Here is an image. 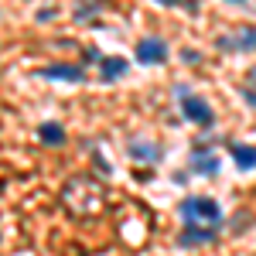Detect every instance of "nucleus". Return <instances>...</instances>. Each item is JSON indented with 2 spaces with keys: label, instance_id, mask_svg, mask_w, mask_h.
Segmentation results:
<instances>
[{
  "label": "nucleus",
  "instance_id": "nucleus-3",
  "mask_svg": "<svg viewBox=\"0 0 256 256\" xmlns=\"http://www.w3.org/2000/svg\"><path fill=\"white\" fill-rule=\"evenodd\" d=\"M178 99H181V113H184V120H188V123H195V126H212V123H216L212 106H208L202 96L188 92L184 86H178Z\"/></svg>",
  "mask_w": 256,
  "mask_h": 256
},
{
  "label": "nucleus",
  "instance_id": "nucleus-6",
  "mask_svg": "<svg viewBox=\"0 0 256 256\" xmlns=\"http://www.w3.org/2000/svg\"><path fill=\"white\" fill-rule=\"evenodd\" d=\"M134 55H137L140 65H160V62H168V41H160V38H140Z\"/></svg>",
  "mask_w": 256,
  "mask_h": 256
},
{
  "label": "nucleus",
  "instance_id": "nucleus-14",
  "mask_svg": "<svg viewBox=\"0 0 256 256\" xmlns=\"http://www.w3.org/2000/svg\"><path fill=\"white\" fill-rule=\"evenodd\" d=\"M181 58L188 62V65H192V62L198 65V62H202V52H192V48H184V52H181Z\"/></svg>",
  "mask_w": 256,
  "mask_h": 256
},
{
  "label": "nucleus",
  "instance_id": "nucleus-4",
  "mask_svg": "<svg viewBox=\"0 0 256 256\" xmlns=\"http://www.w3.org/2000/svg\"><path fill=\"white\" fill-rule=\"evenodd\" d=\"M216 48L218 52H256V24H242L229 34H218Z\"/></svg>",
  "mask_w": 256,
  "mask_h": 256
},
{
  "label": "nucleus",
  "instance_id": "nucleus-9",
  "mask_svg": "<svg viewBox=\"0 0 256 256\" xmlns=\"http://www.w3.org/2000/svg\"><path fill=\"white\" fill-rule=\"evenodd\" d=\"M126 58H120V55H113V58H99V79L102 82H113L120 79V76H126Z\"/></svg>",
  "mask_w": 256,
  "mask_h": 256
},
{
  "label": "nucleus",
  "instance_id": "nucleus-5",
  "mask_svg": "<svg viewBox=\"0 0 256 256\" xmlns=\"http://www.w3.org/2000/svg\"><path fill=\"white\" fill-rule=\"evenodd\" d=\"M218 239V226H202V222H184V229L178 232V246L192 250V246H205Z\"/></svg>",
  "mask_w": 256,
  "mask_h": 256
},
{
  "label": "nucleus",
  "instance_id": "nucleus-12",
  "mask_svg": "<svg viewBox=\"0 0 256 256\" xmlns=\"http://www.w3.org/2000/svg\"><path fill=\"white\" fill-rule=\"evenodd\" d=\"M232 150V160H236L239 171H253L256 168V147H246V144H229Z\"/></svg>",
  "mask_w": 256,
  "mask_h": 256
},
{
  "label": "nucleus",
  "instance_id": "nucleus-1",
  "mask_svg": "<svg viewBox=\"0 0 256 256\" xmlns=\"http://www.w3.org/2000/svg\"><path fill=\"white\" fill-rule=\"evenodd\" d=\"M62 205H65L72 216L92 218L106 208V184H102L96 174H89V171L72 174L62 184Z\"/></svg>",
  "mask_w": 256,
  "mask_h": 256
},
{
  "label": "nucleus",
  "instance_id": "nucleus-15",
  "mask_svg": "<svg viewBox=\"0 0 256 256\" xmlns=\"http://www.w3.org/2000/svg\"><path fill=\"white\" fill-rule=\"evenodd\" d=\"M158 4H164V7H178V4H184V0H158Z\"/></svg>",
  "mask_w": 256,
  "mask_h": 256
},
{
  "label": "nucleus",
  "instance_id": "nucleus-13",
  "mask_svg": "<svg viewBox=\"0 0 256 256\" xmlns=\"http://www.w3.org/2000/svg\"><path fill=\"white\" fill-rule=\"evenodd\" d=\"M242 99H246V102H250V106L256 110V86H253V82H246V89H242Z\"/></svg>",
  "mask_w": 256,
  "mask_h": 256
},
{
  "label": "nucleus",
  "instance_id": "nucleus-17",
  "mask_svg": "<svg viewBox=\"0 0 256 256\" xmlns=\"http://www.w3.org/2000/svg\"><path fill=\"white\" fill-rule=\"evenodd\" d=\"M222 4H246V0H222Z\"/></svg>",
  "mask_w": 256,
  "mask_h": 256
},
{
  "label": "nucleus",
  "instance_id": "nucleus-10",
  "mask_svg": "<svg viewBox=\"0 0 256 256\" xmlns=\"http://www.w3.org/2000/svg\"><path fill=\"white\" fill-rule=\"evenodd\" d=\"M38 140L44 147H62V144H65V130H62L58 123L44 120V123H38Z\"/></svg>",
  "mask_w": 256,
  "mask_h": 256
},
{
  "label": "nucleus",
  "instance_id": "nucleus-2",
  "mask_svg": "<svg viewBox=\"0 0 256 256\" xmlns=\"http://www.w3.org/2000/svg\"><path fill=\"white\" fill-rule=\"evenodd\" d=\"M181 218L184 222H202V226H222V208L208 195H192L181 202Z\"/></svg>",
  "mask_w": 256,
  "mask_h": 256
},
{
  "label": "nucleus",
  "instance_id": "nucleus-7",
  "mask_svg": "<svg viewBox=\"0 0 256 256\" xmlns=\"http://www.w3.org/2000/svg\"><path fill=\"white\" fill-rule=\"evenodd\" d=\"M188 164H192V171H195V174H202V178H216L218 174V158L208 150V147H195Z\"/></svg>",
  "mask_w": 256,
  "mask_h": 256
},
{
  "label": "nucleus",
  "instance_id": "nucleus-8",
  "mask_svg": "<svg viewBox=\"0 0 256 256\" xmlns=\"http://www.w3.org/2000/svg\"><path fill=\"white\" fill-rule=\"evenodd\" d=\"M41 79H58V82H82L86 79V72H82L79 65H44L38 68Z\"/></svg>",
  "mask_w": 256,
  "mask_h": 256
},
{
  "label": "nucleus",
  "instance_id": "nucleus-16",
  "mask_svg": "<svg viewBox=\"0 0 256 256\" xmlns=\"http://www.w3.org/2000/svg\"><path fill=\"white\" fill-rule=\"evenodd\" d=\"M250 82H253V86H256V68H253V72H250Z\"/></svg>",
  "mask_w": 256,
  "mask_h": 256
},
{
  "label": "nucleus",
  "instance_id": "nucleus-11",
  "mask_svg": "<svg viewBox=\"0 0 256 256\" xmlns=\"http://www.w3.org/2000/svg\"><path fill=\"white\" fill-rule=\"evenodd\" d=\"M126 150H130V158H134V160H147V164L160 160V147H158V144H147V140H134Z\"/></svg>",
  "mask_w": 256,
  "mask_h": 256
}]
</instances>
